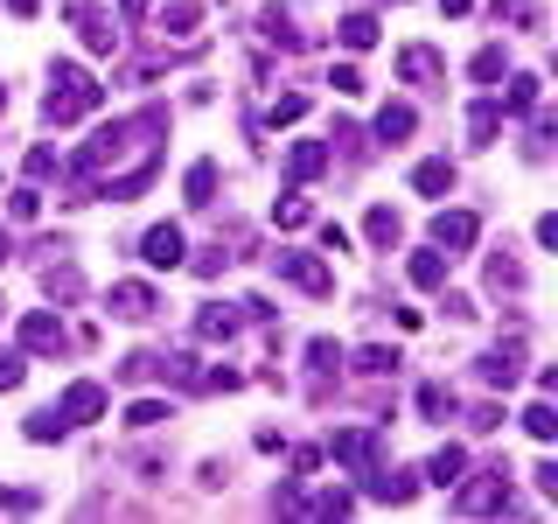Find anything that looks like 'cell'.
<instances>
[{"label":"cell","mask_w":558,"mask_h":524,"mask_svg":"<svg viewBox=\"0 0 558 524\" xmlns=\"http://www.w3.org/2000/svg\"><path fill=\"white\" fill-rule=\"evenodd\" d=\"M0 112H8V78H0Z\"/></svg>","instance_id":"6f0895ef"},{"label":"cell","mask_w":558,"mask_h":524,"mask_svg":"<svg viewBox=\"0 0 558 524\" xmlns=\"http://www.w3.org/2000/svg\"><path fill=\"white\" fill-rule=\"evenodd\" d=\"M328 454L371 476V468H377V427H336V433H328Z\"/></svg>","instance_id":"9c48e42d"},{"label":"cell","mask_w":558,"mask_h":524,"mask_svg":"<svg viewBox=\"0 0 558 524\" xmlns=\"http://www.w3.org/2000/svg\"><path fill=\"white\" fill-rule=\"evenodd\" d=\"M398 78H405L412 92H426V84H440V78H447L440 49H433V43H405V49H398Z\"/></svg>","instance_id":"30bf717a"},{"label":"cell","mask_w":558,"mask_h":524,"mask_svg":"<svg viewBox=\"0 0 558 524\" xmlns=\"http://www.w3.org/2000/svg\"><path fill=\"white\" fill-rule=\"evenodd\" d=\"M371 133L384 140V147H398V140H412V133H418V112H412L405 98H391V105L377 112V127H371Z\"/></svg>","instance_id":"ffe728a7"},{"label":"cell","mask_w":558,"mask_h":524,"mask_svg":"<svg viewBox=\"0 0 558 524\" xmlns=\"http://www.w3.org/2000/svg\"><path fill=\"white\" fill-rule=\"evenodd\" d=\"M336 35H342V49H377V14H342Z\"/></svg>","instance_id":"83f0119b"},{"label":"cell","mask_w":558,"mask_h":524,"mask_svg":"<svg viewBox=\"0 0 558 524\" xmlns=\"http://www.w3.org/2000/svg\"><path fill=\"white\" fill-rule=\"evenodd\" d=\"M22 433H28L35 448H49V441H63L70 427H63V419H57V406H43V413H28V427H22Z\"/></svg>","instance_id":"1f68e13d"},{"label":"cell","mask_w":558,"mask_h":524,"mask_svg":"<svg viewBox=\"0 0 558 524\" xmlns=\"http://www.w3.org/2000/svg\"><path fill=\"white\" fill-rule=\"evenodd\" d=\"M363 489H371V497L377 503H391V511H398V503H412L418 497V476H412V468H371V476H363Z\"/></svg>","instance_id":"4fadbf2b"},{"label":"cell","mask_w":558,"mask_h":524,"mask_svg":"<svg viewBox=\"0 0 558 524\" xmlns=\"http://www.w3.org/2000/svg\"><path fill=\"white\" fill-rule=\"evenodd\" d=\"M551 133H558V119L537 112V119H531V147H523V154H531V162H545V154H551Z\"/></svg>","instance_id":"ab89813d"},{"label":"cell","mask_w":558,"mask_h":524,"mask_svg":"<svg viewBox=\"0 0 558 524\" xmlns=\"http://www.w3.org/2000/svg\"><path fill=\"white\" fill-rule=\"evenodd\" d=\"M272 224H287V231H301V224H314V203H307V189H301V182H293L287 196L272 203Z\"/></svg>","instance_id":"cb8c5ba5"},{"label":"cell","mask_w":558,"mask_h":524,"mask_svg":"<svg viewBox=\"0 0 558 524\" xmlns=\"http://www.w3.org/2000/svg\"><path fill=\"white\" fill-rule=\"evenodd\" d=\"M307 105H314L307 92H287V98H279V105H272L266 119H272V127H293V119H307Z\"/></svg>","instance_id":"60d3db41"},{"label":"cell","mask_w":558,"mask_h":524,"mask_svg":"<svg viewBox=\"0 0 558 524\" xmlns=\"http://www.w3.org/2000/svg\"><path fill=\"white\" fill-rule=\"evenodd\" d=\"M537 489H545V497L558 503V462H537Z\"/></svg>","instance_id":"816d5d0a"},{"label":"cell","mask_w":558,"mask_h":524,"mask_svg":"<svg viewBox=\"0 0 558 524\" xmlns=\"http://www.w3.org/2000/svg\"><path fill=\"white\" fill-rule=\"evenodd\" d=\"M22 378H28V349H0V392H14Z\"/></svg>","instance_id":"b9f144b4"},{"label":"cell","mask_w":558,"mask_h":524,"mask_svg":"<svg viewBox=\"0 0 558 524\" xmlns=\"http://www.w3.org/2000/svg\"><path fill=\"white\" fill-rule=\"evenodd\" d=\"M328 168H336V154H328L322 140H293V147H287V182L307 189V182H322Z\"/></svg>","instance_id":"7c38bea8"},{"label":"cell","mask_w":558,"mask_h":524,"mask_svg":"<svg viewBox=\"0 0 558 524\" xmlns=\"http://www.w3.org/2000/svg\"><path fill=\"white\" fill-rule=\"evenodd\" d=\"M70 22H77V35H84V49H92V57H112V49L126 43L119 22H112V14H98L92 0H70Z\"/></svg>","instance_id":"5b68a950"},{"label":"cell","mask_w":558,"mask_h":524,"mask_svg":"<svg viewBox=\"0 0 558 524\" xmlns=\"http://www.w3.org/2000/svg\"><path fill=\"white\" fill-rule=\"evenodd\" d=\"M98 112V78L84 63H57L49 70V98H43V119L49 127H77V119Z\"/></svg>","instance_id":"7a4b0ae2"},{"label":"cell","mask_w":558,"mask_h":524,"mask_svg":"<svg viewBox=\"0 0 558 524\" xmlns=\"http://www.w3.org/2000/svg\"><path fill=\"white\" fill-rule=\"evenodd\" d=\"M8 14H14V22H28V14H43V0H8Z\"/></svg>","instance_id":"f5cc1de1"},{"label":"cell","mask_w":558,"mask_h":524,"mask_svg":"<svg viewBox=\"0 0 558 524\" xmlns=\"http://www.w3.org/2000/svg\"><path fill=\"white\" fill-rule=\"evenodd\" d=\"M502 119H510V112H502V98H475V105H468V140L488 147V140L502 133Z\"/></svg>","instance_id":"7402d4cb"},{"label":"cell","mask_w":558,"mask_h":524,"mask_svg":"<svg viewBox=\"0 0 558 524\" xmlns=\"http://www.w3.org/2000/svg\"><path fill=\"white\" fill-rule=\"evenodd\" d=\"M468 476V468H461ZM453 511L461 517H496V511H510V468H475V476H468L461 489H453Z\"/></svg>","instance_id":"3957f363"},{"label":"cell","mask_w":558,"mask_h":524,"mask_svg":"<svg viewBox=\"0 0 558 524\" xmlns=\"http://www.w3.org/2000/svg\"><path fill=\"white\" fill-rule=\"evenodd\" d=\"M468 8H475V0H440V14H447V22H453V14H468Z\"/></svg>","instance_id":"db71d44e"},{"label":"cell","mask_w":558,"mask_h":524,"mask_svg":"<svg viewBox=\"0 0 558 524\" xmlns=\"http://www.w3.org/2000/svg\"><path fill=\"white\" fill-rule=\"evenodd\" d=\"M57 175H63L57 147H35V154H28V182H57Z\"/></svg>","instance_id":"7bdbcfd3"},{"label":"cell","mask_w":558,"mask_h":524,"mask_svg":"<svg viewBox=\"0 0 558 524\" xmlns=\"http://www.w3.org/2000/svg\"><path fill=\"white\" fill-rule=\"evenodd\" d=\"M272 273L287 279V287L314 294V301H322V294H336V273H328V266H322L314 252H279V259H272Z\"/></svg>","instance_id":"277c9868"},{"label":"cell","mask_w":558,"mask_h":524,"mask_svg":"<svg viewBox=\"0 0 558 524\" xmlns=\"http://www.w3.org/2000/svg\"><path fill=\"white\" fill-rule=\"evenodd\" d=\"M196 22H203V8H196V0H168V8H161V28H168V35H189Z\"/></svg>","instance_id":"836d02e7"},{"label":"cell","mask_w":558,"mask_h":524,"mask_svg":"<svg viewBox=\"0 0 558 524\" xmlns=\"http://www.w3.org/2000/svg\"><path fill=\"white\" fill-rule=\"evenodd\" d=\"M0 314H8V301H0Z\"/></svg>","instance_id":"680465c9"},{"label":"cell","mask_w":558,"mask_h":524,"mask_svg":"<svg viewBox=\"0 0 558 524\" xmlns=\"http://www.w3.org/2000/svg\"><path fill=\"white\" fill-rule=\"evenodd\" d=\"M182 196L196 203V210H209V196H217V162H196L182 175Z\"/></svg>","instance_id":"f1b7e54d"},{"label":"cell","mask_w":558,"mask_h":524,"mask_svg":"<svg viewBox=\"0 0 558 524\" xmlns=\"http://www.w3.org/2000/svg\"><path fill=\"white\" fill-rule=\"evenodd\" d=\"M475 371H482V384H488V392H510V384L523 378V343H502V349H488V357L475 364Z\"/></svg>","instance_id":"9a60e30c"},{"label":"cell","mask_w":558,"mask_h":524,"mask_svg":"<svg viewBox=\"0 0 558 524\" xmlns=\"http://www.w3.org/2000/svg\"><path fill=\"white\" fill-rule=\"evenodd\" d=\"M496 22H510V28H537V0H496Z\"/></svg>","instance_id":"74e56055"},{"label":"cell","mask_w":558,"mask_h":524,"mask_svg":"<svg viewBox=\"0 0 558 524\" xmlns=\"http://www.w3.org/2000/svg\"><path fill=\"white\" fill-rule=\"evenodd\" d=\"M537 92H545V84H537L531 70H510V92H502V112H537Z\"/></svg>","instance_id":"484cf974"},{"label":"cell","mask_w":558,"mask_h":524,"mask_svg":"<svg viewBox=\"0 0 558 524\" xmlns=\"http://www.w3.org/2000/svg\"><path fill=\"white\" fill-rule=\"evenodd\" d=\"M342 364H349L356 378H391V371H405L391 343H363V349H342Z\"/></svg>","instance_id":"ac0fdd59"},{"label":"cell","mask_w":558,"mask_h":524,"mask_svg":"<svg viewBox=\"0 0 558 524\" xmlns=\"http://www.w3.org/2000/svg\"><path fill=\"white\" fill-rule=\"evenodd\" d=\"M252 28H258V43H266V49H301V43H307L301 22H293L279 0H272V8H258V22H252Z\"/></svg>","instance_id":"2e32d148"},{"label":"cell","mask_w":558,"mask_h":524,"mask_svg":"<svg viewBox=\"0 0 558 524\" xmlns=\"http://www.w3.org/2000/svg\"><path fill=\"white\" fill-rule=\"evenodd\" d=\"M161 419H168V398H140V406H126V427H140V433L161 427Z\"/></svg>","instance_id":"f35d334b"},{"label":"cell","mask_w":558,"mask_h":524,"mask_svg":"<svg viewBox=\"0 0 558 524\" xmlns=\"http://www.w3.org/2000/svg\"><path fill=\"white\" fill-rule=\"evenodd\" d=\"M8 217L14 224H35V217H43V196H35V189H14V196H8Z\"/></svg>","instance_id":"ee69618b"},{"label":"cell","mask_w":558,"mask_h":524,"mask_svg":"<svg viewBox=\"0 0 558 524\" xmlns=\"http://www.w3.org/2000/svg\"><path fill=\"white\" fill-rule=\"evenodd\" d=\"M523 433H531V441H558V413H551V398H537V406L523 413Z\"/></svg>","instance_id":"d6a6232c"},{"label":"cell","mask_w":558,"mask_h":524,"mask_svg":"<svg viewBox=\"0 0 558 524\" xmlns=\"http://www.w3.org/2000/svg\"><path fill=\"white\" fill-rule=\"evenodd\" d=\"M196 384H203V392H238V384H244V371H223V364H217V371H203Z\"/></svg>","instance_id":"bcb514c9"},{"label":"cell","mask_w":558,"mask_h":524,"mask_svg":"<svg viewBox=\"0 0 558 524\" xmlns=\"http://www.w3.org/2000/svg\"><path fill=\"white\" fill-rule=\"evenodd\" d=\"M0 511H43V497L35 489H0Z\"/></svg>","instance_id":"c3c4849f"},{"label":"cell","mask_w":558,"mask_h":524,"mask_svg":"<svg viewBox=\"0 0 558 524\" xmlns=\"http://www.w3.org/2000/svg\"><path fill=\"white\" fill-rule=\"evenodd\" d=\"M363 238H371V245H384V252H391V245L405 238V217H398L391 203H371V217H363Z\"/></svg>","instance_id":"603a6c76"},{"label":"cell","mask_w":558,"mask_h":524,"mask_svg":"<svg viewBox=\"0 0 558 524\" xmlns=\"http://www.w3.org/2000/svg\"><path fill=\"white\" fill-rule=\"evenodd\" d=\"M57 419H63V427H92V419H105V384H92V378L63 384V398H57Z\"/></svg>","instance_id":"52a82bcc"},{"label":"cell","mask_w":558,"mask_h":524,"mask_svg":"<svg viewBox=\"0 0 558 524\" xmlns=\"http://www.w3.org/2000/svg\"><path fill=\"white\" fill-rule=\"evenodd\" d=\"M161 140H168L161 112L112 119V127H98L77 147V175H105V203H133L154 182V168H161Z\"/></svg>","instance_id":"6da1fadb"},{"label":"cell","mask_w":558,"mask_h":524,"mask_svg":"<svg viewBox=\"0 0 558 524\" xmlns=\"http://www.w3.org/2000/svg\"><path fill=\"white\" fill-rule=\"evenodd\" d=\"M119 378H126V384H147L154 378V357H147V349H133V357L119 364Z\"/></svg>","instance_id":"f6af8a7d"},{"label":"cell","mask_w":558,"mask_h":524,"mask_svg":"<svg viewBox=\"0 0 558 524\" xmlns=\"http://www.w3.org/2000/svg\"><path fill=\"white\" fill-rule=\"evenodd\" d=\"M189 266H196L203 279H217L223 266H231V259H223V245H209V252H196V259H189Z\"/></svg>","instance_id":"7dc6e473"},{"label":"cell","mask_w":558,"mask_h":524,"mask_svg":"<svg viewBox=\"0 0 558 524\" xmlns=\"http://www.w3.org/2000/svg\"><path fill=\"white\" fill-rule=\"evenodd\" d=\"M22 349H28V357H63L70 329L57 322V314H22Z\"/></svg>","instance_id":"8fae6325"},{"label":"cell","mask_w":558,"mask_h":524,"mask_svg":"<svg viewBox=\"0 0 558 524\" xmlns=\"http://www.w3.org/2000/svg\"><path fill=\"white\" fill-rule=\"evenodd\" d=\"M154 378H161V384H196L203 371H196V357H189V349H174V357H154Z\"/></svg>","instance_id":"4dcf8cb0"},{"label":"cell","mask_w":558,"mask_h":524,"mask_svg":"<svg viewBox=\"0 0 558 524\" xmlns=\"http://www.w3.org/2000/svg\"><path fill=\"white\" fill-rule=\"evenodd\" d=\"M307 364H314V371H322V378H336V371H342V343L314 336V343H307Z\"/></svg>","instance_id":"8d00e7d4"},{"label":"cell","mask_w":558,"mask_h":524,"mask_svg":"<svg viewBox=\"0 0 558 524\" xmlns=\"http://www.w3.org/2000/svg\"><path fill=\"white\" fill-rule=\"evenodd\" d=\"M105 308H112L119 322H154V314H161V294H154L147 279H112V294H105Z\"/></svg>","instance_id":"8992f818"},{"label":"cell","mask_w":558,"mask_h":524,"mask_svg":"<svg viewBox=\"0 0 558 524\" xmlns=\"http://www.w3.org/2000/svg\"><path fill=\"white\" fill-rule=\"evenodd\" d=\"M488 294H523V266H517L510 252L488 259Z\"/></svg>","instance_id":"f546056e"},{"label":"cell","mask_w":558,"mask_h":524,"mask_svg":"<svg viewBox=\"0 0 558 524\" xmlns=\"http://www.w3.org/2000/svg\"><path fill=\"white\" fill-rule=\"evenodd\" d=\"M475 238H482L475 210H440V217H433V245H440V252H468Z\"/></svg>","instance_id":"5bb4252c"},{"label":"cell","mask_w":558,"mask_h":524,"mask_svg":"<svg viewBox=\"0 0 558 524\" xmlns=\"http://www.w3.org/2000/svg\"><path fill=\"white\" fill-rule=\"evenodd\" d=\"M140 259H147L154 273H174V266H189V238L174 231V224H154V231L140 238Z\"/></svg>","instance_id":"ba28073f"},{"label":"cell","mask_w":558,"mask_h":524,"mask_svg":"<svg viewBox=\"0 0 558 524\" xmlns=\"http://www.w3.org/2000/svg\"><path fill=\"white\" fill-rule=\"evenodd\" d=\"M412 189H418V196H453V162H418Z\"/></svg>","instance_id":"d4e9b609"},{"label":"cell","mask_w":558,"mask_h":524,"mask_svg":"<svg viewBox=\"0 0 558 524\" xmlns=\"http://www.w3.org/2000/svg\"><path fill=\"white\" fill-rule=\"evenodd\" d=\"M43 294H49V301H77V294H84V273L70 266V259L49 252V266H43Z\"/></svg>","instance_id":"44dd1931"},{"label":"cell","mask_w":558,"mask_h":524,"mask_svg":"<svg viewBox=\"0 0 558 524\" xmlns=\"http://www.w3.org/2000/svg\"><path fill=\"white\" fill-rule=\"evenodd\" d=\"M461 468H468V454H461V448H440V454H433V462H426V476L447 489V483H461Z\"/></svg>","instance_id":"d590c367"},{"label":"cell","mask_w":558,"mask_h":524,"mask_svg":"<svg viewBox=\"0 0 558 524\" xmlns=\"http://www.w3.org/2000/svg\"><path fill=\"white\" fill-rule=\"evenodd\" d=\"M405 273H412V287L440 294V287H447V252H440V245H418V252L405 259Z\"/></svg>","instance_id":"d6986e66"},{"label":"cell","mask_w":558,"mask_h":524,"mask_svg":"<svg viewBox=\"0 0 558 524\" xmlns=\"http://www.w3.org/2000/svg\"><path fill=\"white\" fill-rule=\"evenodd\" d=\"M440 314H447V322H468V314H475V301H468V294H447V287H440Z\"/></svg>","instance_id":"681fc988"},{"label":"cell","mask_w":558,"mask_h":524,"mask_svg":"<svg viewBox=\"0 0 558 524\" xmlns=\"http://www.w3.org/2000/svg\"><path fill=\"white\" fill-rule=\"evenodd\" d=\"M468 78H475V84L510 78V57H502V43H482V49H475V63H468Z\"/></svg>","instance_id":"4316f807"},{"label":"cell","mask_w":558,"mask_h":524,"mask_svg":"<svg viewBox=\"0 0 558 524\" xmlns=\"http://www.w3.org/2000/svg\"><path fill=\"white\" fill-rule=\"evenodd\" d=\"M8 259H14V238H8V231H0V266H8Z\"/></svg>","instance_id":"9f6ffc18"},{"label":"cell","mask_w":558,"mask_h":524,"mask_svg":"<svg viewBox=\"0 0 558 524\" xmlns=\"http://www.w3.org/2000/svg\"><path fill=\"white\" fill-rule=\"evenodd\" d=\"M468 419H475V433H496V427H502V413H496V406H475Z\"/></svg>","instance_id":"f907efd6"},{"label":"cell","mask_w":558,"mask_h":524,"mask_svg":"<svg viewBox=\"0 0 558 524\" xmlns=\"http://www.w3.org/2000/svg\"><path fill=\"white\" fill-rule=\"evenodd\" d=\"M238 322H244V308H231V301H203V308H196V343H231Z\"/></svg>","instance_id":"e0dca14e"},{"label":"cell","mask_w":558,"mask_h":524,"mask_svg":"<svg viewBox=\"0 0 558 524\" xmlns=\"http://www.w3.org/2000/svg\"><path fill=\"white\" fill-rule=\"evenodd\" d=\"M418 413H426V419H453V413H461V398H453L447 384H426V392H418Z\"/></svg>","instance_id":"e575fe53"},{"label":"cell","mask_w":558,"mask_h":524,"mask_svg":"<svg viewBox=\"0 0 558 524\" xmlns=\"http://www.w3.org/2000/svg\"><path fill=\"white\" fill-rule=\"evenodd\" d=\"M119 8H126V22H140V14H147V0H119Z\"/></svg>","instance_id":"11a10c76"}]
</instances>
